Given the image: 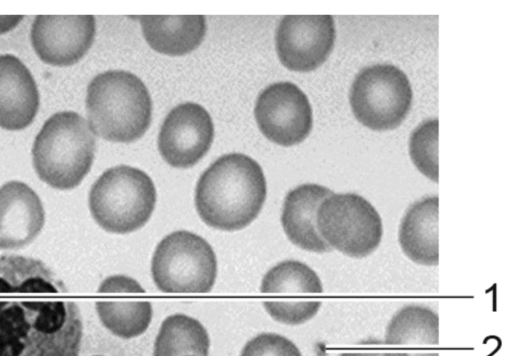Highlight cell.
<instances>
[{"label":"cell","mask_w":512,"mask_h":356,"mask_svg":"<svg viewBox=\"0 0 512 356\" xmlns=\"http://www.w3.org/2000/svg\"><path fill=\"white\" fill-rule=\"evenodd\" d=\"M82 334L77 304L45 263L0 256V356H79Z\"/></svg>","instance_id":"1"},{"label":"cell","mask_w":512,"mask_h":356,"mask_svg":"<svg viewBox=\"0 0 512 356\" xmlns=\"http://www.w3.org/2000/svg\"><path fill=\"white\" fill-rule=\"evenodd\" d=\"M266 195L261 166L247 155L230 153L219 157L201 174L194 201L206 225L236 231L257 218Z\"/></svg>","instance_id":"2"},{"label":"cell","mask_w":512,"mask_h":356,"mask_svg":"<svg viewBox=\"0 0 512 356\" xmlns=\"http://www.w3.org/2000/svg\"><path fill=\"white\" fill-rule=\"evenodd\" d=\"M85 103L92 132L107 141H136L151 123L152 101L147 87L124 70L95 76L87 87Z\"/></svg>","instance_id":"3"},{"label":"cell","mask_w":512,"mask_h":356,"mask_svg":"<svg viewBox=\"0 0 512 356\" xmlns=\"http://www.w3.org/2000/svg\"><path fill=\"white\" fill-rule=\"evenodd\" d=\"M95 149L89 123L76 112H58L45 121L34 140L33 167L47 185L70 190L90 171Z\"/></svg>","instance_id":"4"},{"label":"cell","mask_w":512,"mask_h":356,"mask_svg":"<svg viewBox=\"0 0 512 356\" xmlns=\"http://www.w3.org/2000/svg\"><path fill=\"white\" fill-rule=\"evenodd\" d=\"M156 188L144 171L118 165L104 171L91 186L89 209L105 231L127 234L142 228L156 204Z\"/></svg>","instance_id":"5"},{"label":"cell","mask_w":512,"mask_h":356,"mask_svg":"<svg viewBox=\"0 0 512 356\" xmlns=\"http://www.w3.org/2000/svg\"><path fill=\"white\" fill-rule=\"evenodd\" d=\"M151 276L163 293H208L216 281L217 258L203 237L186 230L174 231L157 244Z\"/></svg>","instance_id":"6"},{"label":"cell","mask_w":512,"mask_h":356,"mask_svg":"<svg viewBox=\"0 0 512 356\" xmlns=\"http://www.w3.org/2000/svg\"><path fill=\"white\" fill-rule=\"evenodd\" d=\"M316 226L333 250L352 258H363L379 246L382 220L377 210L356 193H332L320 204Z\"/></svg>","instance_id":"7"},{"label":"cell","mask_w":512,"mask_h":356,"mask_svg":"<svg viewBox=\"0 0 512 356\" xmlns=\"http://www.w3.org/2000/svg\"><path fill=\"white\" fill-rule=\"evenodd\" d=\"M412 89L406 74L390 64L363 68L355 77L349 101L356 119L376 130H391L407 116Z\"/></svg>","instance_id":"8"},{"label":"cell","mask_w":512,"mask_h":356,"mask_svg":"<svg viewBox=\"0 0 512 356\" xmlns=\"http://www.w3.org/2000/svg\"><path fill=\"white\" fill-rule=\"evenodd\" d=\"M254 115L262 134L285 147L302 142L313 125L307 96L291 82L267 86L256 100Z\"/></svg>","instance_id":"9"},{"label":"cell","mask_w":512,"mask_h":356,"mask_svg":"<svg viewBox=\"0 0 512 356\" xmlns=\"http://www.w3.org/2000/svg\"><path fill=\"white\" fill-rule=\"evenodd\" d=\"M335 35L331 15H286L276 30L278 58L293 71L315 70L330 55Z\"/></svg>","instance_id":"10"},{"label":"cell","mask_w":512,"mask_h":356,"mask_svg":"<svg viewBox=\"0 0 512 356\" xmlns=\"http://www.w3.org/2000/svg\"><path fill=\"white\" fill-rule=\"evenodd\" d=\"M213 138L214 126L207 110L199 104L186 102L174 107L164 119L158 149L170 166L186 169L206 155Z\"/></svg>","instance_id":"11"},{"label":"cell","mask_w":512,"mask_h":356,"mask_svg":"<svg viewBox=\"0 0 512 356\" xmlns=\"http://www.w3.org/2000/svg\"><path fill=\"white\" fill-rule=\"evenodd\" d=\"M92 15H37L31 27V43L44 63L70 66L90 49L95 37Z\"/></svg>","instance_id":"12"},{"label":"cell","mask_w":512,"mask_h":356,"mask_svg":"<svg viewBox=\"0 0 512 356\" xmlns=\"http://www.w3.org/2000/svg\"><path fill=\"white\" fill-rule=\"evenodd\" d=\"M44 222L42 202L27 184L12 180L0 187V249L29 245L41 232Z\"/></svg>","instance_id":"13"},{"label":"cell","mask_w":512,"mask_h":356,"mask_svg":"<svg viewBox=\"0 0 512 356\" xmlns=\"http://www.w3.org/2000/svg\"><path fill=\"white\" fill-rule=\"evenodd\" d=\"M39 108V92L29 69L14 55H0V127L22 130Z\"/></svg>","instance_id":"14"},{"label":"cell","mask_w":512,"mask_h":356,"mask_svg":"<svg viewBox=\"0 0 512 356\" xmlns=\"http://www.w3.org/2000/svg\"><path fill=\"white\" fill-rule=\"evenodd\" d=\"M333 191L319 184H302L285 196L281 224L287 238L295 246L314 253L331 252L320 236L316 214L321 202Z\"/></svg>","instance_id":"15"},{"label":"cell","mask_w":512,"mask_h":356,"mask_svg":"<svg viewBox=\"0 0 512 356\" xmlns=\"http://www.w3.org/2000/svg\"><path fill=\"white\" fill-rule=\"evenodd\" d=\"M388 351L402 356H423L439 344V318L431 308L409 304L400 308L390 319L385 331Z\"/></svg>","instance_id":"16"},{"label":"cell","mask_w":512,"mask_h":356,"mask_svg":"<svg viewBox=\"0 0 512 356\" xmlns=\"http://www.w3.org/2000/svg\"><path fill=\"white\" fill-rule=\"evenodd\" d=\"M437 196L413 203L405 212L398 231L403 253L414 263L435 266L439 262Z\"/></svg>","instance_id":"17"},{"label":"cell","mask_w":512,"mask_h":356,"mask_svg":"<svg viewBox=\"0 0 512 356\" xmlns=\"http://www.w3.org/2000/svg\"><path fill=\"white\" fill-rule=\"evenodd\" d=\"M143 36L156 52L181 56L195 50L206 34L203 15L140 16Z\"/></svg>","instance_id":"18"},{"label":"cell","mask_w":512,"mask_h":356,"mask_svg":"<svg viewBox=\"0 0 512 356\" xmlns=\"http://www.w3.org/2000/svg\"><path fill=\"white\" fill-rule=\"evenodd\" d=\"M210 338L197 319L182 313L167 316L154 342L153 356H208Z\"/></svg>","instance_id":"19"},{"label":"cell","mask_w":512,"mask_h":356,"mask_svg":"<svg viewBox=\"0 0 512 356\" xmlns=\"http://www.w3.org/2000/svg\"><path fill=\"white\" fill-rule=\"evenodd\" d=\"M103 326L122 339H131L143 334L149 327L153 308L150 301L99 300L95 304Z\"/></svg>","instance_id":"20"},{"label":"cell","mask_w":512,"mask_h":356,"mask_svg":"<svg viewBox=\"0 0 512 356\" xmlns=\"http://www.w3.org/2000/svg\"><path fill=\"white\" fill-rule=\"evenodd\" d=\"M264 294L311 296L323 292L317 273L298 260H284L270 268L262 278Z\"/></svg>","instance_id":"21"},{"label":"cell","mask_w":512,"mask_h":356,"mask_svg":"<svg viewBox=\"0 0 512 356\" xmlns=\"http://www.w3.org/2000/svg\"><path fill=\"white\" fill-rule=\"evenodd\" d=\"M438 119L421 123L412 133L409 153L417 169L438 182Z\"/></svg>","instance_id":"22"},{"label":"cell","mask_w":512,"mask_h":356,"mask_svg":"<svg viewBox=\"0 0 512 356\" xmlns=\"http://www.w3.org/2000/svg\"><path fill=\"white\" fill-rule=\"evenodd\" d=\"M321 305V301L298 299L263 302V306L271 318L286 325L304 324L318 313Z\"/></svg>","instance_id":"23"},{"label":"cell","mask_w":512,"mask_h":356,"mask_svg":"<svg viewBox=\"0 0 512 356\" xmlns=\"http://www.w3.org/2000/svg\"><path fill=\"white\" fill-rule=\"evenodd\" d=\"M240 356H302L288 338L276 333H261L250 339Z\"/></svg>","instance_id":"24"},{"label":"cell","mask_w":512,"mask_h":356,"mask_svg":"<svg viewBox=\"0 0 512 356\" xmlns=\"http://www.w3.org/2000/svg\"><path fill=\"white\" fill-rule=\"evenodd\" d=\"M98 293L128 292L144 294L145 290L134 278L127 275H112L105 278L99 285Z\"/></svg>","instance_id":"25"},{"label":"cell","mask_w":512,"mask_h":356,"mask_svg":"<svg viewBox=\"0 0 512 356\" xmlns=\"http://www.w3.org/2000/svg\"><path fill=\"white\" fill-rule=\"evenodd\" d=\"M383 351L381 350H364V351H353L343 352L338 356H382Z\"/></svg>","instance_id":"26"},{"label":"cell","mask_w":512,"mask_h":356,"mask_svg":"<svg viewBox=\"0 0 512 356\" xmlns=\"http://www.w3.org/2000/svg\"><path fill=\"white\" fill-rule=\"evenodd\" d=\"M382 356H401V355H399L395 352L386 350V351H383ZM424 356H439V353H438V351H434V352H431Z\"/></svg>","instance_id":"27"},{"label":"cell","mask_w":512,"mask_h":356,"mask_svg":"<svg viewBox=\"0 0 512 356\" xmlns=\"http://www.w3.org/2000/svg\"><path fill=\"white\" fill-rule=\"evenodd\" d=\"M94 356H103V355H94Z\"/></svg>","instance_id":"28"},{"label":"cell","mask_w":512,"mask_h":356,"mask_svg":"<svg viewBox=\"0 0 512 356\" xmlns=\"http://www.w3.org/2000/svg\"><path fill=\"white\" fill-rule=\"evenodd\" d=\"M186 356H188V355H186ZM189 356H195V355H189Z\"/></svg>","instance_id":"29"}]
</instances>
